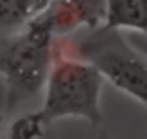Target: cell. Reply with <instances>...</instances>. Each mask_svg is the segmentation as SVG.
<instances>
[{
    "label": "cell",
    "mask_w": 147,
    "mask_h": 139,
    "mask_svg": "<svg viewBox=\"0 0 147 139\" xmlns=\"http://www.w3.org/2000/svg\"><path fill=\"white\" fill-rule=\"evenodd\" d=\"M46 126L40 122L35 112L16 117L9 126V139H40Z\"/></svg>",
    "instance_id": "7"
},
{
    "label": "cell",
    "mask_w": 147,
    "mask_h": 139,
    "mask_svg": "<svg viewBox=\"0 0 147 139\" xmlns=\"http://www.w3.org/2000/svg\"><path fill=\"white\" fill-rule=\"evenodd\" d=\"M0 139H2V138H0Z\"/></svg>",
    "instance_id": "9"
},
{
    "label": "cell",
    "mask_w": 147,
    "mask_h": 139,
    "mask_svg": "<svg viewBox=\"0 0 147 139\" xmlns=\"http://www.w3.org/2000/svg\"><path fill=\"white\" fill-rule=\"evenodd\" d=\"M104 0H51L45 10L32 20L53 39L74 35L82 28L101 26Z\"/></svg>",
    "instance_id": "4"
},
{
    "label": "cell",
    "mask_w": 147,
    "mask_h": 139,
    "mask_svg": "<svg viewBox=\"0 0 147 139\" xmlns=\"http://www.w3.org/2000/svg\"><path fill=\"white\" fill-rule=\"evenodd\" d=\"M101 26L144 35L147 29V0H104Z\"/></svg>",
    "instance_id": "5"
},
{
    "label": "cell",
    "mask_w": 147,
    "mask_h": 139,
    "mask_svg": "<svg viewBox=\"0 0 147 139\" xmlns=\"http://www.w3.org/2000/svg\"><path fill=\"white\" fill-rule=\"evenodd\" d=\"M2 45H3V44H2V42H0V48H2Z\"/></svg>",
    "instance_id": "8"
},
{
    "label": "cell",
    "mask_w": 147,
    "mask_h": 139,
    "mask_svg": "<svg viewBox=\"0 0 147 139\" xmlns=\"http://www.w3.org/2000/svg\"><path fill=\"white\" fill-rule=\"evenodd\" d=\"M51 0H0V35L12 36L38 18Z\"/></svg>",
    "instance_id": "6"
},
{
    "label": "cell",
    "mask_w": 147,
    "mask_h": 139,
    "mask_svg": "<svg viewBox=\"0 0 147 139\" xmlns=\"http://www.w3.org/2000/svg\"><path fill=\"white\" fill-rule=\"evenodd\" d=\"M102 86L104 80L95 68L59 51L43 86L42 107L35 113L46 127L66 117L98 125L102 122Z\"/></svg>",
    "instance_id": "1"
},
{
    "label": "cell",
    "mask_w": 147,
    "mask_h": 139,
    "mask_svg": "<svg viewBox=\"0 0 147 139\" xmlns=\"http://www.w3.org/2000/svg\"><path fill=\"white\" fill-rule=\"evenodd\" d=\"M75 48V57L72 58L90 64L104 81L146 106V58L121 36L120 31L98 26L91 29V33L81 39Z\"/></svg>",
    "instance_id": "3"
},
{
    "label": "cell",
    "mask_w": 147,
    "mask_h": 139,
    "mask_svg": "<svg viewBox=\"0 0 147 139\" xmlns=\"http://www.w3.org/2000/svg\"><path fill=\"white\" fill-rule=\"evenodd\" d=\"M58 54V41L32 22L2 45L0 76L5 80V104L9 112L43 90Z\"/></svg>",
    "instance_id": "2"
}]
</instances>
